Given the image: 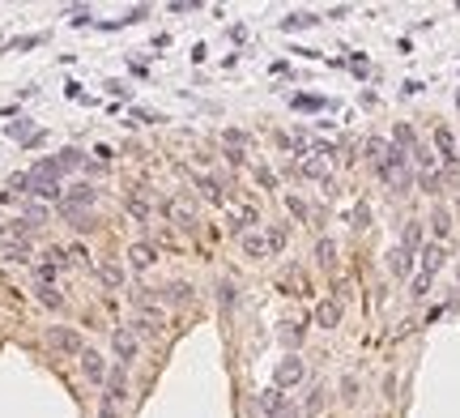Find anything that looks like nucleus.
Segmentation results:
<instances>
[{
    "instance_id": "obj_1",
    "label": "nucleus",
    "mask_w": 460,
    "mask_h": 418,
    "mask_svg": "<svg viewBox=\"0 0 460 418\" xmlns=\"http://www.w3.org/2000/svg\"><path fill=\"white\" fill-rule=\"evenodd\" d=\"M47 342L56 346V350H64V354H81V350H85V346H81V337H77L73 329H51V333H47Z\"/></svg>"
},
{
    "instance_id": "obj_2",
    "label": "nucleus",
    "mask_w": 460,
    "mask_h": 418,
    "mask_svg": "<svg viewBox=\"0 0 460 418\" xmlns=\"http://www.w3.org/2000/svg\"><path fill=\"white\" fill-rule=\"evenodd\" d=\"M81 372H85V380L102 384V376H107V368H102V354H98V350H81Z\"/></svg>"
},
{
    "instance_id": "obj_3",
    "label": "nucleus",
    "mask_w": 460,
    "mask_h": 418,
    "mask_svg": "<svg viewBox=\"0 0 460 418\" xmlns=\"http://www.w3.org/2000/svg\"><path fill=\"white\" fill-rule=\"evenodd\" d=\"M298 380H302V363H298V358H281V363H277V389L298 384Z\"/></svg>"
},
{
    "instance_id": "obj_4",
    "label": "nucleus",
    "mask_w": 460,
    "mask_h": 418,
    "mask_svg": "<svg viewBox=\"0 0 460 418\" xmlns=\"http://www.w3.org/2000/svg\"><path fill=\"white\" fill-rule=\"evenodd\" d=\"M107 397H111V401H124V397H128V372H124V368H116V372L107 376Z\"/></svg>"
},
{
    "instance_id": "obj_5",
    "label": "nucleus",
    "mask_w": 460,
    "mask_h": 418,
    "mask_svg": "<svg viewBox=\"0 0 460 418\" xmlns=\"http://www.w3.org/2000/svg\"><path fill=\"white\" fill-rule=\"evenodd\" d=\"M409 265H414V256H409L405 248H392V252H388V269H392L396 278H405V274H409Z\"/></svg>"
},
{
    "instance_id": "obj_6",
    "label": "nucleus",
    "mask_w": 460,
    "mask_h": 418,
    "mask_svg": "<svg viewBox=\"0 0 460 418\" xmlns=\"http://www.w3.org/2000/svg\"><path fill=\"white\" fill-rule=\"evenodd\" d=\"M316 321H320V329H337L341 325V307L337 303H320L316 307Z\"/></svg>"
},
{
    "instance_id": "obj_7",
    "label": "nucleus",
    "mask_w": 460,
    "mask_h": 418,
    "mask_svg": "<svg viewBox=\"0 0 460 418\" xmlns=\"http://www.w3.org/2000/svg\"><path fill=\"white\" fill-rule=\"evenodd\" d=\"M111 346H116V354H120V363H128V358H137V342L124 333V329H116V337H111Z\"/></svg>"
},
{
    "instance_id": "obj_8",
    "label": "nucleus",
    "mask_w": 460,
    "mask_h": 418,
    "mask_svg": "<svg viewBox=\"0 0 460 418\" xmlns=\"http://www.w3.org/2000/svg\"><path fill=\"white\" fill-rule=\"evenodd\" d=\"M443 256H447V252H443L439 243H431V248L422 252V274H439V269H443Z\"/></svg>"
},
{
    "instance_id": "obj_9",
    "label": "nucleus",
    "mask_w": 460,
    "mask_h": 418,
    "mask_svg": "<svg viewBox=\"0 0 460 418\" xmlns=\"http://www.w3.org/2000/svg\"><path fill=\"white\" fill-rule=\"evenodd\" d=\"M128 260H132L137 269H149L153 265V248L149 243H137V248H128Z\"/></svg>"
},
{
    "instance_id": "obj_10",
    "label": "nucleus",
    "mask_w": 460,
    "mask_h": 418,
    "mask_svg": "<svg viewBox=\"0 0 460 418\" xmlns=\"http://www.w3.org/2000/svg\"><path fill=\"white\" fill-rule=\"evenodd\" d=\"M418 243H422V227H418V222H409V227H405V243H400V248H405L409 256H414V248H418Z\"/></svg>"
},
{
    "instance_id": "obj_11",
    "label": "nucleus",
    "mask_w": 460,
    "mask_h": 418,
    "mask_svg": "<svg viewBox=\"0 0 460 418\" xmlns=\"http://www.w3.org/2000/svg\"><path fill=\"white\" fill-rule=\"evenodd\" d=\"M98 278L107 282V286H120V282H124V269H120V265H102V269H98Z\"/></svg>"
},
{
    "instance_id": "obj_12",
    "label": "nucleus",
    "mask_w": 460,
    "mask_h": 418,
    "mask_svg": "<svg viewBox=\"0 0 460 418\" xmlns=\"http://www.w3.org/2000/svg\"><path fill=\"white\" fill-rule=\"evenodd\" d=\"M243 248H247V256H265V252H269V243H265L260 235H247V239H243Z\"/></svg>"
},
{
    "instance_id": "obj_13",
    "label": "nucleus",
    "mask_w": 460,
    "mask_h": 418,
    "mask_svg": "<svg viewBox=\"0 0 460 418\" xmlns=\"http://www.w3.org/2000/svg\"><path fill=\"white\" fill-rule=\"evenodd\" d=\"M281 26H286V30H302V26H316V18H312V13H294V18H286Z\"/></svg>"
},
{
    "instance_id": "obj_14",
    "label": "nucleus",
    "mask_w": 460,
    "mask_h": 418,
    "mask_svg": "<svg viewBox=\"0 0 460 418\" xmlns=\"http://www.w3.org/2000/svg\"><path fill=\"white\" fill-rule=\"evenodd\" d=\"M56 167H60V171H64V167H81V154H77V149H60Z\"/></svg>"
},
{
    "instance_id": "obj_15",
    "label": "nucleus",
    "mask_w": 460,
    "mask_h": 418,
    "mask_svg": "<svg viewBox=\"0 0 460 418\" xmlns=\"http://www.w3.org/2000/svg\"><path fill=\"white\" fill-rule=\"evenodd\" d=\"M324 410V389H312L307 393V414H320Z\"/></svg>"
},
{
    "instance_id": "obj_16",
    "label": "nucleus",
    "mask_w": 460,
    "mask_h": 418,
    "mask_svg": "<svg viewBox=\"0 0 460 418\" xmlns=\"http://www.w3.org/2000/svg\"><path fill=\"white\" fill-rule=\"evenodd\" d=\"M316 256H320V260H324V265H328V260L337 256V248H333V239H320V243H316Z\"/></svg>"
},
{
    "instance_id": "obj_17",
    "label": "nucleus",
    "mask_w": 460,
    "mask_h": 418,
    "mask_svg": "<svg viewBox=\"0 0 460 418\" xmlns=\"http://www.w3.org/2000/svg\"><path fill=\"white\" fill-rule=\"evenodd\" d=\"M341 397H345V401H354V397H358V380H354V376H345V380H341Z\"/></svg>"
},
{
    "instance_id": "obj_18",
    "label": "nucleus",
    "mask_w": 460,
    "mask_h": 418,
    "mask_svg": "<svg viewBox=\"0 0 460 418\" xmlns=\"http://www.w3.org/2000/svg\"><path fill=\"white\" fill-rule=\"evenodd\" d=\"M452 231V222H447V214L443 209H435V235H447Z\"/></svg>"
},
{
    "instance_id": "obj_19",
    "label": "nucleus",
    "mask_w": 460,
    "mask_h": 418,
    "mask_svg": "<svg viewBox=\"0 0 460 418\" xmlns=\"http://www.w3.org/2000/svg\"><path fill=\"white\" fill-rule=\"evenodd\" d=\"M269 248H273V252H281V248H286V231H281V227H277V231H269Z\"/></svg>"
},
{
    "instance_id": "obj_20",
    "label": "nucleus",
    "mask_w": 460,
    "mask_h": 418,
    "mask_svg": "<svg viewBox=\"0 0 460 418\" xmlns=\"http://www.w3.org/2000/svg\"><path fill=\"white\" fill-rule=\"evenodd\" d=\"M367 222H371V209L358 205V209H354V227H367Z\"/></svg>"
},
{
    "instance_id": "obj_21",
    "label": "nucleus",
    "mask_w": 460,
    "mask_h": 418,
    "mask_svg": "<svg viewBox=\"0 0 460 418\" xmlns=\"http://www.w3.org/2000/svg\"><path fill=\"white\" fill-rule=\"evenodd\" d=\"M426 286H431V274H418V278H414V295L422 299V295H426Z\"/></svg>"
},
{
    "instance_id": "obj_22",
    "label": "nucleus",
    "mask_w": 460,
    "mask_h": 418,
    "mask_svg": "<svg viewBox=\"0 0 460 418\" xmlns=\"http://www.w3.org/2000/svg\"><path fill=\"white\" fill-rule=\"evenodd\" d=\"M294 107H307V112H316V107H324V98H294Z\"/></svg>"
},
{
    "instance_id": "obj_23",
    "label": "nucleus",
    "mask_w": 460,
    "mask_h": 418,
    "mask_svg": "<svg viewBox=\"0 0 460 418\" xmlns=\"http://www.w3.org/2000/svg\"><path fill=\"white\" fill-rule=\"evenodd\" d=\"M200 188H204V196H209V201H222V192H218L214 180H200Z\"/></svg>"
},
{
    "instance_id": "obj_24",
    "label": "nucleus",
    "mask_w": 460,
    "mask_h": 418,
    "mask_svg": "<svg viewBox=\"0 0 460 418\" xmlns=\"http://www.w3.org/2000/svg\"><path fill=\"white\" fill-rule=\"evenodd\" d=\"M5 260H30V252L26 248H5Z\"/></svg>"
},
{
    "instance_id": "obj_25",
    "label": "nucleus",
    "mask_w": 460,
    "mask_h": 418,
    "mask_svg": "<svg viewBox=\"0 0 460 418\" xmlns=\"http://www.w3.org/2000/svg\"><path fill=\"white\" fill-rule=\"evenodd\" d=\"M290 214H294V218H307V205H302L298 196H290Z\"/></svg>"
},
{
    "instance_id": "obj_26",
    "label": "nucleus",
    "mask_w": 460,
    "mask_h": 418,
    "mask_svg": "<svg viewBox=\"0 0 460 418\" xmlns=\"http://www.w3.org/2000/svg\"><path fill=\"white\" fill-rule=\"evenodd\" d=\"M175 218H179L183 227H192V209H188V205H175Z\"/></svg>"
},
{
    "instance_id": "obj_27",
    "label": "nucleus",
    "mask_w": 460,
    "mask_h": 418,
    "mask_svg": "<svg viewBox=\"0 0 460 418\" xmlns=\"http://www.w3.org/2000/svg\"><path fill=\"white\" fill-rule=\"evenodd\" d=\"M218 290H222V303H226V307H230V303H235V286H230V282H222V286H218Z\"/></svg>"
},
{
    "instance_id": "obj_28",
    "label": "nucleus",
    "mask_w": 460,
    "mask_h": 418,
    "mask_svg": "<svg viewBox=\"0 0 460 418\" xmlns=\"http://www.w3.org/2000/svg\"><path fill=\"white\" fill-rule=\"evenodd\" d=\"M98 414H102V418H116V401H111V397H102V410H98Z\"/></svg>"
},
{
    "instance_id": "obj_29",
    "label": "nucleus",
    "mask_w": 460,
    "mask_h": 418,
    "mask_svg": "<svg viewBox=\"0 0 460 418\" xmlns=\"http://www.w3.org/2000/svg\"><path fill=\"white\" fill-rule=\"evenodd\" d=\"M422 188L426 192H439V175H422Z\"/></svg>"
}]
</instances>
